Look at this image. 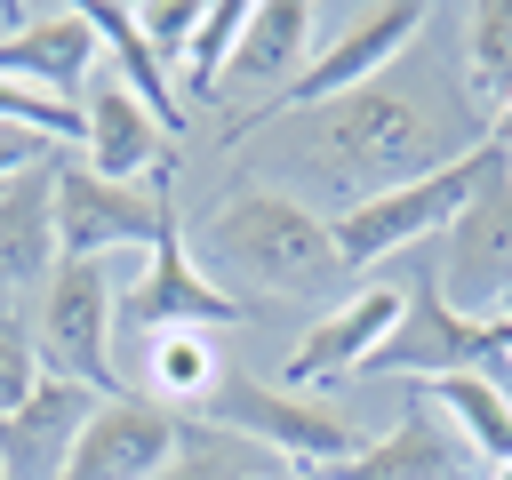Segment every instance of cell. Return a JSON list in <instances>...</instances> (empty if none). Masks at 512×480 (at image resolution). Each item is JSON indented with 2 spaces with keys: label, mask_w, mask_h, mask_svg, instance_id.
Wrapping results in <instances>:
<instances>
[{
  "label": "cell",
  "mask_w": 512,
  "mask_h": 480,
  "mask_svg": "<svg viewBox=\"0 0 512 480\" xmlns=\"http://www.w3.org/2000/svg\"><path fill=\"white\" fill-rule=\"evenodd\" d=\"M496 360H512V320L496 312H464V304H448V288H440V264L432 256H416V272H408V304H400V328L376 344V376H416V384H440V376H480V368H496Z\"/></svg>",
  "instance_id": "obj_4"
},
{
  "label": "cell",
  "mask_w": 512,
  "mask_h": 480,
  "mask_svg": "<svg viewBox=\"0 0 512 480\" xmlns=\"http://www.w3.org/2000/svg\"><path fill=\"white\" fill-rule=\"evenodd\" d=\"M80 120H88V144H80V152H88L96 176H112V184H128V176H152V184H160V176H168V144H176V136H168L112 72H96V80L80 88Z\"/></svg>",
  "instance_id": "obj_15"
},
{
  "label": "cell",
  "mask_w": 512,
  "mask_h": 480,
  "mask_svg": "<svg viewBox=\"0 0 512 480\" xmlns=\"http://www.w3.org/2000/svg\"><path fill=\"white\" fill-rule=\"evenodd\" d=\"M464 96H472V120L480 128L512 96V0H480L464 16Z\"/></svg>",
  "instance_id": "obj_22"
},
{
  "label": "cell",
  "mask_w": 512,
  "mask_h": 480,
  "mask_svg": "<svg viewBox=\"0 0 512 480\" xmlns=\"http://www.w3.org/2000/svg\"><path fill=\"white\" fill-rule=\"evenodd\" d=\"M424 24H432L424 0H392V8H360V16H344V32H336L328 48L304 56V72L272 96V112H304V104H336V96L368 88V80L424 32Z\"/></svg>",
  "instance_id": "obj_9"
},
{
  "label": "cell",
  "mask_w": 512,
  "mask_h": 480,
  "mask_svg": "<svg viewBox=\"0 0 512 480\" xmlns=\"http://www.w3.org/2000/svg\"><path fill=\"white\" fill-rule=\"evenodd\" d=\"M168 176L152 192L96 176L88 160H56V256H112V248H152L168 232Z\"/></svg>",
  "instance_id": "obj_7"
},
{
  "label": "cell",
  "mask_w": 512,
  "mask_h": 480,
  "mask_svg": "<svg viewBox=\"0 0 512 480\" xmlns=\"http://www.w3.org/2000/svg\"><path fill=\"white\" fill-rule=\"evenodd\" d=\"M472 472V448L448 432V416L416 392L408 400V416L376 440V448H360L352 464H328V472H312V480H464Z\"/></svg>",
  "instance_id": "obj_17"
},
{
  "label": "cell",
  "mask_w": 512,
  "mask_h": 480,
  "mask_svg": "<svg viewBox=\"0 0 512 480\" xmlns=\"http://www.w3.org/2000/svg\"><path fill=\"white\" fill-rule=\"evenodd\" d=\"M400 304H408V288H392V280H376V288H352L344 304H328L312 328H304V344L288 352V368H280V392H320V384H344V376H360L368 360H376V344L400 328Z\"/></svg>",
  "instance_id": "obj_10"
},
{
  "label": "cell",
  "mask_w": 512,
  "mask_h": 480,
  "mask_svg": "<svg viewBox=\"0 0 512 480\" xmlns=\"http://www.w3.org/2000/svg\"><path fill=\"white\" fill-rule=\"evenodd\" d=\"M88 8V24H96V40H104V56H112V80L168 128V136H184V112H176V88H168V64L152 56V40L136 32V16L128 8H112V0H80Z\"/></svg>",
  "instance_id": "obj_19"
},
{
  "label": "cell",
  "mask_w": 512,
  "mask_h": 480,
  "mask_svg": "<svg viewBox=\"0 0 512 480\" xmlns=\"http://www.w3.org/2000/svg\"><path fill=\"white\" fill-rule=\"evenodd\" d=\"M160 480H296V464H280L272 448H256V440H240V432H224V424H192L184 416V432H176V456L160 464Z\"/></svg>",
  "instance_id": "obj_20"
},
{
  "label": "cell",
  "mask_w": 512,
  "mask_h": 480,
  "mask_svg": "<svg viewBox=\"0 0 512 480\" xmlns=\"http://www.w3.org/2000/svg\"><path fill=\"white\" fill-rule=\"evenodd\" d=\"M176 432H184V416L160 408L152 392L96 400V416L80 424V440L64 456V480H160V464L176 456Z\"/></svg>",
  "instance_id": "obj_11"
},
{
  "label": "cell",
  "mask_w": 512,
  "mask_h": 480,
  "mask_svg": "<svg viewBox=\"0 0 512 480\" xmlns=\"http://www.w3.org/2000/svg\"><path fill=\"white\" fill-rule=\"evenodd\" d=\"M40 344H32V328L16 320V312H0V416L8 408H24L32 392H40Z\"/></svg>",
  "instance_id": "obj_25"
},
{
  "label": "cell",
  "mask_w": 512,
  "mask_h": 480,
  "mask_svg": "<svg viewBox=\"0 0 512 480\" xmlns=\"http://www.w3.org/2000/svg\"><path fill=\"white\" fill-rule=\"evenodd\" d=\"M496 176H512V152L504 144H488V136H472L448 168H432V176H408V184H392V192H360L336 224H328V240H336V264H352V272H368V264H384V256H400V248H424L432 232H448Z\"/></svg>",
  "instance_id": "obj_2"
},
{
  "label": "cell",
  "mask_w": 512,
  "mask_h": 480,
  "mask_svg": "<svg viewBox=\"0 0 512 480\" xmlns=\"http://www.w3.org/2000/svg\"><path fill=\"white\" fill-rule=\"evenodd\" d=\"M200 416L224 424V432H240V440H256V448H272L280 464H304V472L352 464V456L368 448L352 416H336V408H320V400H304V392H280V384H248V376H224V384L200 400Z\"/></svg>",
  "instance_id": "obj_6"
},
{
  "label": "cell",
  "mask_w": 512,
  "mask_h": 480,
  "mask_svg": "<svg viewBox=\"0 0 512 480\" xmlns=\"http://www.w3.org/2000/svg\"><path fill=\"white\" fill-rule=\"evenodd\" d=\"M216 288H256V296H304L336 272V240L328 224L288 200V192H264V184H240L208 208L200 224V256H192Z\"/></svg>",
  "instance_id": "obj_1"
},
{
  "label": "cell",
  "mask_w": 512,
  "mask_h": 480,
  "mask_svg": "<svg viewBox=\"0 0 512 480\" xmlns=\"http://www.w3.org/2000/svg\"><path fill=\"white\" fill-rule=\"evenodd\" d=\"M128 16H136V32L152 40L160 64H168V56L184 64V48H192V32H200V8H192V0H152V8H128Z\"/></svg>",
  "instance_id": "obj_26"
},
{
  "label": "cell",
  "mask_w": 512,
  "mask_h": 480,
  "mask_svg": "<svg viewBox=\"0 0 512 480\" xmlns=\"http://www.w3.org/2000/svg\"><path fill=\"white\" fill-rule=\"evenodd\" d=\"M96 56H104V40H96L88 8H24V24L0 32V80L64 96V104H80V88L96 80Z\"/></svg>",
  "instance_id": "obj_12"
},
{
  "label": "cell",
  "mask_w": 512,
  "mask_h": 480,
  "mask_svg": "<svg viewBox=\"0 0 512 480\" xmlns=\"http://www.w3.org/2000/svg\"><path fill=\"white\" fill-rule=\"evenodd\" d=\"M144 376H152L160 408H168V400L200 408V400L224 384V360H216L208 328H160V336H144Z\"/></svg>",
  "instance_id": "obj_23"
},
{
  "label": "cell",
  "mask_w": 512,
  "mask_h": 480,
  "mask_svg": "<svg viewBox=\"0 0 512 480\" xmlns=\"http://www.w3.org/2000/svg\"><path fill=\"white\" fill-rule=\"evenodd\" d=\"M240 32H248V0H208V8H200V32H192V48H184V88H192V96H216V88H224V64H232Z\"/></svg>",
  "instance_id": "obj_24"
},
{
  "label": "cell",
  "mask_w": 512,
  "mask_h": 480,
  "mask_svg": "<svg viewBox=\"0 0 512 480\" xmlns=\"http://www.w3.org/2000/svg\"><path fill=\"white\" fill-rule=\"evenodd\" d=\"M304 48H312V8H304V0H264V8H248V32H240L224 80L280 96V88L304 72Z\"/></svg>",
  "instance_id": "obj_18"
},
{
  "label": "cell",
  "mask_w": 512,
  "mask_h": 480,
  "mask_svg": "<svg viewBox=\"0 0 512 480\" xmlns=\"http://www.w3.org/2000/svg\"><path fill=\"white\" fill-rule=\"evenodd\" d=\"M56 160L64 152H48L0 184V312L16 288H48V272H56Z\"/></svg>",
  "instance_id": "obj_16"
},
{
  "label": "cell",
  "mask_w": 512,
  "mask_h": 480,
  "mask_svg": "<svg viewBox=\"0 0 512 480\" xmlns=\"http://www.w3.org/2000/svg\"><path fill=\"white\" fill-rule=\"evenodd\" d=\"M0 480H8V472H0Z\"/></svg>",
  "instance_id": "obj_27"
},
{
  "label": "cell",
  "mask_w": 512,
  "mask_h": 480,
  "mask_svg": "<svg viewBox=\"0 0 512 480\" xmlns=\"http://www.w3.org/2000/svg\"><path fill=\"white\" fill-rule=\"evenodd\" d=\"M440 288H448V304H456V296H464V304H488V320H496V304L512 296V176H496V184L448 224Z\"/></svg>",
  "instance_id": "obj_14"
},
{
  "label": "cell",
  "mask_w": 512,
  "mask_h": 480,
  "mask_svg": "<svg viewBox=\"0 0 512 480\" xmlns=\"http://www.w3.org/2000/svg\"><path fill=\"white\" fill-rule=\"evenodd\" d=\"M88 416H96V392L88 384L40 376V392L0 416V472L8 480H64V456H72V440H80Z\"/></svg>",
  "instance_id": "obj_13"
},
{
  "label": "cell",
  "mask_w": 512,
  "mask_h": 480,
  "mask_svg": "<svg viewBox=\"0 0 512 480\" xmlns=\"http://www.w3.org/2000/svg\"><path fill=\"white\" fill-rule=\"evenodd\" d=\"M416 392L448 416V432H456L472 456L512 464V400H504L488 376H440V384H416Z\"/></svg>",
  "instance_id": "obj_21"
},
{
  "label": "cell",
  "mask_w": 512,
  "mask_h": 480,
  "mask_svg": "<svg viewBox=\"0 0 512 480\" xmlns=\"http://www.w3.org/2000/svg\"><path fill=\"white\" fill-rule=\"evenodd\" d=\"M248 320V304L232 296V288H216L200 264H192V248L176 240V224L152 240V264H144V280H128V296L112 304V352H128V344H144V336H160V328H240Z\"/></svg>",
  "instance_id": "obj_8"
},
{
  "label": "cell",
  "mask_w": 512,
  "mask_h": 480,
  "mask_svg": "<svg viewBox=\"0 0 512 480\" xmlns=\"http://www.w3.org/2000/svg\"><path fill=\"white\" fill-rule=\"evenodd\" d=\"M112 304H120V288H112V264H96V256H56V272H48L40 304H32L40 368L88 384L96 400L128 392L120 368H112Z\"/></svg>",
  "instance_id": "obj_5"
},
{
  "label": "cell",
  "mask_w": 512,
  "mask_h": 480,
  "mask_svg": "<svg viewBox=\"0 0 512 480\" xmlns=\"http://www.w3.org/2000/svg\"><path fill=\"white\" fill-rule=\"evenodd\" d=\"M456 152L464 144L440 136L416 96L376 88V80L352 88V96H336V104H320V128H312V160H328L344 184H376V192H392L408 176H432Z\"/></svg>",
  "instance_id": "obj_3"
}]
</instances>
